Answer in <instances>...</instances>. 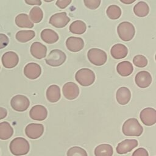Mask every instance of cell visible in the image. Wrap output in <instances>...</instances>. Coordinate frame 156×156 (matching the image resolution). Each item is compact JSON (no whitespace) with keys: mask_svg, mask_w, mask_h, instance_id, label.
I'll use <instances>...</instances> for the list:
<instances>
[{"mask_svg":"<svg viewBox=\"0 0 156 156\" xmlns=\"http://www.w3.org/2000/svg\"><path fill=\"white\" fill-rule=\"evenodd\" d=\"M110 54L114 58L121 59L127 56L128 54V49L124 44L117 43L112 47Z\"/></svg>","mask_w":156,"mask_h":156,"instance_id":"obj_20","label":"cell"},{"mask_svg":"<svg viewBox=\"0 0 156 156\" xmlns=\"http://www.w3.org/2000/svg\"><path fill=\"white\" fill-rule=\"evenodd\" d=\"M131 93L130 90L126 87H121L118 89L116 93L117 102L121 105L127 104L130 100Z\"/></svg>","mask_w":156,"mask_h":156,"instance_id":"obj_19","label":"cell"},{"mask_svg":"<svg viewBox=\"0 0 156 156\" xmlns=\"http://www.w3.org/2000/svg\"><path fill=\"white\" fill-rule=\"evenodd\" d=\"M54 0H44V1H45V2H52V1H53Z\"/></svg>","mask_w":156,"mask_h":156,"instance_id":"obj_41","label":"cell"},{"mask_svg":"<svg viewBox=\"0 0 156 156\" xmlns=\"http://www.w3.org/2000/svg\"><path fill=\"white\" fill-rule=\"evenodd\" d=\"M13 129L10 123L7 121L0 122V139L6 140L12 136Z\"/></svg>","mask_w":156,"mask_h":156,"instance_id":"obj_25","label":"cell"},{"mask_svg":"<svg viewBox=\"0 0 156 156\" xmlns=\"http://www.w3.org/2000/svg\"><path fill=\"white\" fill-rule=\"evenodd\" d=\"M44 127L41 124L30 123L25 129V133L27 137L30 139H37L43 133Z\"/></svg>","mask_w":156,"mask_h":156,"instance_id":"obj_12","label":"cell"},{"mask_svg":"<svg viewBox=\"0 0 156 156\" xmlns=\"http://www.w3.org/2000/svg\"><path fill=\"white\" fill-rule=\"evenodd\" d=\"M35 32L32 30H23L17 32L15 38L20 43H26L34 38Z\"/></svg>","mask_w":156,"mask_h":156,"instance_id":"obj_27","label":"cell"},{"mask_svg":"<svg viewBox=\"0 0 156 156\" xmlns=\"http://www.w3.org/2000/svg\"><path fill=\"white\" fill-rule=\"evenodd\" d=\"M30 117L36 121H43L48 116V111L45 107L41 105H35L29 112Z\"/></svg>","mask_w":156,"mask_h":156,"instance_id":"obj_16","label":"cell"},{"mask_svg":"<svg viewBox=\"0 0 156 156\" xmlns=\"http://www.w3.org/2000/svg\"><path fill=\"white\" fill-rule=\"evenodd\" d=\"M71 1L72 0H57L55 4L58 8L63 9L67 7L71 4Z\"/></svg>","mask_w":156,"mask_h":156,"instance_id":"obj_36","label":"cell"},{"mask_svg":"<svg viewBox=\"0 0 156 156\" xmlns=\"http://www.w3.org/2000/svg\"><path fill=\"white\" fill-rule=\"evenodd\" d=\"M113 147L108 144H101L94 149L95 156H112Z\"/></svg>","mask_w":156,"mask_h":156,"instance_id":"obj_28","label":"cell"},{"mask_svg":"<svg viewBox=\"0 0 156 156\" xmlns=\"http://www.w3.org/2000/svg\"><path fill=\"white\" fill-rule=\"evenodd\" d=\"M143 131V128L134 118L127 119L122 126V133L126 136H140Z\"/></svg>","mask_w":156,"mask_h":156,"instance_id":"obj_2","label":"cell"},{"mask_svg":"<svg viewBox=\"0 0 156 156\" xmlns=\"http://www.w3.org/2000/svg\"><path fill=\"white\" fill-rule=\"evenodd\" d=\"M24 76L31 80H34L40 77L41 74V66L37 63H29L24 68Z\"/></svg>","mask_w":156,"mask_h":156,"instance_id":"obj_13","label":"cell"},{"mask_svg":"<svg viewBox=\"0 0 156 156\" xmlns=\"http://www.w3.org/2000/svg\"><path fill=\"white\" fill-rule=\"evenodd\" d=\"M16 25L21 28H32L34 27V23L30 21L28 15L26 13L18 14L15 17Z\"/></svg>","mask_w":156,"mask_h":156,"instance_id":"obj_24","label":"cell"},{"mask_svg":"<svg viewBox=\"0 0 156 156\" xmlns=\"http://www.w3.org/2000/svg\"><path fill=\"white\" fill-rule=\"evenodd\" d=\"M30 105L29 99L24 95L17 94L14 96L10 100L12 108L17 112L26 111Z\"/></svg>","mask_w":156,"mask_h":156,"instance_id":"obj_7","label":"cell"},{"mask_svg":"<svg viewBox=\"0 0 156 156\" xmlns=\"http://www.w3.org/2000/svg\"><path fill=\"white\" fill-rule=\"evenodd\" d=\"M29 16L33 23H38L43 20V10L39 7H34L30 10Z\"/></svg>","mask_w":156,"mask_h":156,"instance_id":"obj_30","label":"cell"},{"mask_svg":"<svg viewBox=\"0 0 156 156\" xmlns=\"http://www.w3.org/2000/svg\"><path fill=\"white\" fill-rule=\"evenodd\" d=\"M40 36L42 40L48 44H53L57 42L59 39L58 34L51 29H43L41 32Z\"/></svg>","mask_w":156,"mask_h":156,"instance_id":"obj_22","label":"cell"},{"mask_svg":"<svg viewBox=\"0 0 156 156\" xmlns=\"http://www.w3.org/2000/svg\"><path fill=\"white\" fill-rule=\"evenodd\" d=\"M69 21L70 18L68 16L66 13L60 12L52 15L49 18V23L56 28H63L65 27Z\"/></svg>","mask_w":156,"mask_h":156,"instance_id":"obj_8","label":"cell"},{"mask_svg":"<svg viewBox=\"0 0 156 156\" xmlns=\"http://www.w3.org/2000/svg\"><path fill=\"white\" fill-rule=\"evenodd\" d=\"M11 153L15 156L27 154L30 149V145L27 140L22 137H17L11 141L9 145Z\"/></svg>","mask_w":156,"mask_h":156,"instance_id":"obj_1","label":"cell"},{"mask_svg":"<svg viewBox=\"0 0 156 156\" xmlns=\"http://www.w3.org/2000/svg\"><path fill=\"white\" fill-rule=\"evenodd\" d=\"M63 94L68 100L77 98L79 94V88L77 85L73 82H68L64 84L62 88Z\"/></svg>","mask_w":156,"mask_h":156,"instance_id":"obj_9","label":"cell"},{"mask_svg":"<svg viewBox=\"0 0 156 156\" xmlns=\"http://www.w3.org/2000/svg\"><path fill=\"white\" fill-rule=\"evenodd\" d=\"M1 62L4 68L8 69L13 68L18 64L19 57L16 52L13 51H8L2 55Z\"/></svg>","mask_w":156,"mask_h":156,"instance_id":"obj_11","label":"cell"},{"mask_svg":"<svg viewBox=\"0 0 156 156\" xmlns=\"http://www.w3.org/2000/svg\"><path fill=\"white\" fill-rule=\"evenodd\" d=\"M66 55L65 53L60 49L52 50L45 59L46 63L51 66H59L66 60Z\"/></svg>","mask_w":156,"mask_h":156,"instance_id":"obj_6","label":"cell"},{"mask_svg":"<svg viewBox=\"0 0 156 156\" xmlns=\"http://www.w3.org/2000/svg\"><path fill=\"white\" fill-rule=\"evenodd\" d=\"M119 37L123 41H129L134 37L135 29L134 26L128 21H123L119 24L117 27Z\"/></svg>","mask_w":156,"mask_h":156,"instance_id":"obj_4","label":"cell"},{"mask_svg":"<svg viewBox=\"0 0 156 156\" xmlns=\"http://www.w3.org/2000/svg\"><path fill=\"white\" fill-rule=\"evenodd\" d=\"M83 2L88 9L95 10L99 7L101 0H83Z\"/></svg>","mask_w":156,"mask_h":156,"instance_id":"obj_34","label":"cell"},{"mask_svg":"<svg viewBox=\"0 0 156 156\" xmlns=\"http://www.w3.org/2000/svg\"><path fill=\"white\" fill-rule=\"evenodd\" d=\"M132 156H149V154L144 148L140 147L133 152Z\"/></svg>","mask_w":156,"mask_h":156,"instance_id":"obj_37","label":"cell"},{"mask_svg":"<svg viewBox=\"0 0 156 156\" xmlns=\"http://www.w3.org/2000/svg\"><path fill=\"white\" fill-rule=\"evenodd\" d=\"M30 52L34 57L37 59H42L46 56L47 48L40 42H34L30 46Z\"/></svg>","mask_w":156,"mask_h":156,"instance_id":"obj_17","label":"cell"},{"mask_svg":"<svg viewBox=\"0 0 156 156\" xmlns=\"http://www.w3.org/2000/svg\"><path fill=\"white\" fill-rule=\"evenodd\" d=\"M25 2L30 5H41V0H24Z\"/></svg>","mask_w":156,"mask_h":156,"instance_id":"obj_38","label":"cell"},{"mask_svg":"<svg viewBox=\"0 0 156 156\" xmlns=\"http://www.w3.org/2000/svg\"><path fill=\"white\" fill-rule=\"evenodd\" d=\"M46 94L49 102L52 103L56 102L60 99V88L57 85H51L47 88Z\"/></svg>","mask_w":156,"mask_h":156,"instance_id":"obj_21","label":"cell"},{"mask_svg":"<svg viewBox=\"0 0 156 156\" xmlns=\"http://www.w3.org/2000/svg\"><path fill=\"white\" fill-rule=\"evenodd\" d=\"M152 78L151 74L146 71L138 72L135 77V82L136 85L141 88L148 87L152 83Z\"/></svg>","mask_w":156,"mask_h":156,"instance_id":"obj_14","label":"cell"},{"mask_svg":"<svg viewBox=\"0 0 156 156\" xmlns=\"http://www.w3.org/2000/svg\"><path fill=\"white\" fill-rule=\"evenodd\" d=\"M121 2H122L123 4H132L133 2H134L136 0H119Z\"/></svg>","mask_w":156,"mask_h":156,"instance_id":"obj_40","label":"cell"},{"mask_svg":"<svg viewBox=\"0 0 156 156\" xmlns=\"http://www.w3.org/2000/svg\"><path fill=\"white\" fill-rule=\"evenodd\" d=\"M107 16L111 20H117L121 15V8L115 4L110 5L106 10Z\"/></svg>","mask_w":156,"mask_h":156,"instance_id":"obj_31","label":"cell"},{"mask_svg":"<svg viewBox=\"0 0 156 156\" xmlns=\"http://www.w3.org/2000/svg\"><path fill=\"white\" fill-rule=\"evenodd\" d=\"M116 71L120 76L122 77H127L132 73L133 67L130 62L126 60L122 61L117 65Z\"/></svg>","mask_w":156,"mask_h":156,"instance_id":"obj_23","label":"cell"},{"mask_svg":"<svg viewBox=\"0 0 156 156\" xmlns=\"http://www.w3.org/2000/svg\"><path fill=\"white\" fill-rule=\"evenodd\" d=\"M9 43V37L4 34H0V49L5 48Z\"/></svg>","mask_w":156,"mask_h":156,"instance_id":"obj_35","label":"cell"},{"mask_svg":"<svg viewBox=\"0 0 156 156\" xmlns=\"http://www.w3.org/2000/svg\"><path fill=\"white\" fill-rule=\"evenodd\" d=\"M69 31L75 34H83L87 30L86 24L81 20H76L69 26Z\"/></svg>","mask_w":156,"mask_h":156,"instance_id":"obj_29","label":"cell"},{"mask_svg":"<svg viewBox=\"0 0 156 156\" xmlns=\"http://www.w3.org/2000/svg\"><path fill=\"white\" fill-rule=\"evenodd\" d=\"M66 46L69 51L77 52L83 49L84 41L82 38L69 37L66 40Z\"/></svg>","mask_w":156,"mask_h":156,"instance_id":"obj_15","label":"cell"},{"mask_svg":"<svg viewBox=\"0 0 156 156\" xmlns=\"http://www.w3.org/2000/svg\"><path fill=\"white\" fill-rule=\"evenodd\" d=\"M133 12L138 17L142 18L147 16L149 12L148 4L144 1H140L133 7Z\"/></svg>","mask_w":156,"mask_h":156,"instance_id":"obj_26","label":"cell"},{"mask_svg":"<svg viewBox=\"0 0 156 156\" xmlns=\"http://www.w3.org/2000/svg\"><path fill=\"white\" fill-rule=\"evenodd\" d=\"M76 80L83 87H88L92 85L95 80L94 72L88 68H82L78 70L75 74Z\"/></svg>","mask_w":156,"mask_h":156,"instance_id":"obj_3","label":"cell"},{"mask_svg":"<svg viewBox=\"0 0 156 156\" xmlns=\"http://www.w3.org/2000/svg\"><path fill=\"white\" fill-rule=\"evenodd\" d=\"M140 118L144 125H154L156 122V110L151 107L145 108L140 112Z\"/></svg>","mask_w":156,"mask_h":156,"instance_id":"obj_10","label":"cell"},{"mask_svg":"<svg viewBox=\"0 0 156 156\" xmlns=\"http://www.w3.org/2000/svg\"><path fill=\"white\" fill-rule=\"evenodd\" d=\"M138 146V141L134 139H127L118 143L116 147V152L119 154H126L131 151Z\"/></svg>","mask_w":156,"mask_h":156,"instance_id":"obj_18","label":"cell"},{"mask_svg":"<svg viewBox=\"0 0 156 156\" xmlns=\"http://www.w3.org/2000/svg\"><path fill=\"white\" fill-rule=\"evenodd\" d=\"M67 156H87V153L83 148L74 146L68 149L67 151Z\"/></svg>","mask_w":156,"mask_h":156,"instance_id":"obj_32","label":"cell"},{"mask_svg":"<svg viewBox=\"0 0 156 156\" xmlns=\"http://www.w3.org/2000/svg\"><path fill=\"white\" fill-rule=\"evenodd\" d=\"M147 58L143 55H136L133 58V64L138 68L145 67L147 65Z\"/></svg>","mask_w":156,"mask_h":156,"instance_id":"obj_33","label":"cell"},{"mask_svg":"<svg viewBox=\"0 0 156 156\" xmlns=\"http://www.w3.org/2000/svg\"><path fill=\"white\" fill-rule=\"evenodd\" d=\"M7 115V110L4 108L0 107V120L5 118Z\"/></svg>","mask_w":156,"mask_h":156,"instance_id":"obj_39","label":"cell"},{"mask_svg":"<svg viewBox=\"0 0 156 156\" xmlns=\"http://www.w3.org/2000/svg\"><path fill=\"white\" fill-rule=\"evenodd\" d=\"M87 57L90 63L95 66H102L107 60L106 52L99 48H91L87 52Z\"/></svg>","mask_w":156,"mask_h":156,"instance_id":"obj_5","label":"cell"}]
</instances>
